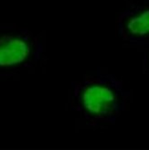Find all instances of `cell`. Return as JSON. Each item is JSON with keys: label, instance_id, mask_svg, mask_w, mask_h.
<instances>
[{"label": "cell", "instance_id": "1", "mask_svg": "<svg viewBox=\"0 0 149 150\" xmlns=\"http://www.w3.org/2000/svg\"><path fill=\"white\" fill-rule=\"evenodd\" d=\"M129 97L122 80L101 70L85 74L72 84V108L92 128L114 125L126 109Z\"/></svg>", "mask_w": 149, "mask_h": 150}, {"label": "cell", "instance_id": "2", "mask_svg": "<svg viewBox=\"0 0 149 150\" xmlns=\"http://www.w3.org/2000/svg\"><path fill=\"white\" fill-rule=\"evenodd\" d=\"M116 32L123 42L140 50L149 47V2L135 3L117 18Z\"/></svg>", "mask_w": 149, "mask_h": 150}, {"label": "cell", "instance_id": "3", "mask_svg": "<svg viewBox=\"0 0 149 150\" xmlns=\"http://www.w3.org/2000/svg\"><path fill=\"white\" fill-rule=\"evenodd\" d=\"M31 55V43L22 35H0V68L23 64Z\"/></svg>", "mask_w": 149, "mask_h": 150}, {"label": "cell", "instance_id": "4", "mask_svg": "<svg viewBox=\"0 0 149 150\" xmlns=\"http://www.w3.org/2000/svg\"><path fill=\"white\" fill-rule=\"evenodd\" d=\"M144 50V59L142 62V70L144 73L149 74V47L143 49Z\"/></svg>", "mask_w": 149, "mask_h": 150}, {"label": "cell", "instance_id": "5", "mask_svg": "<svg viewBox=\"0 0 149 150\" xmlns=\"http://www.w3.org/2000/svg\"><path fill=\"white\" fill-rule=\"evenodd\" d=\"M145 2H149V0H144Z\"/></svg>", "mask_w": 149, "mask_h": 150}]
</instances>
